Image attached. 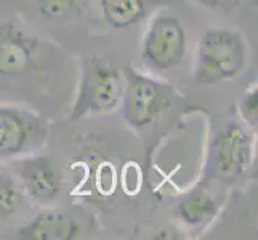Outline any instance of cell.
I'll return each instance as SVG.
<instances>
[{
    "mask_svg": "<svg viewBox=\"0 0 258 240\" xmlns=\"http://www.w3.org/2000/svg\"><path fill=\"white\" fill-rule=\"evenodd\" d=\"M81 0H35L39 12L48 20H66L74 13Z\"/></svg>",
    "mask_w": 258,
    "mask_h": 240,
    "instance_id": "cell-13",
    "label": "cell"
},
{
    "mask_svg": "<svg viewBox=\"0 0 258 240\" xmlns=\"http://www.w3.org/2000/svg\"><path fill=\"white\" fill-rule=\"evenodd\" d=\"M37 40L15 28L0 26V75H23L32 67Z\"/></svg>",
    "mask_w": 258,
    "mask_h": 240,
    "instance_id": "cell-8",
    "label": "cell"
},
{
    "mask_svg": "<svg viewBox=\"0 0 258 240\" xmlns=\"http://www.w3.org/2000/svg\"><path fill=\"white\" fill-rule=\"evenodd\" d=\"M122 112L128 127L140 130L151 125L170 108L175 98L172 85L138 72L130 64L122 69Z\"/></svg>",
    "mask_w": 258,
    "mask_h": 240,
    "instance_id": "cell-3",
    "label": "cell"
},
{
    "mask_svg": "<svg viewBox=\"0 0 258 240\" xmlns=\"http://www.w3.org/2000/svg\"><path fill=\"white\" fill-rule=\"evenodd\" d=\"M218 205L215 199L204 191H194L176 205V216L186 226H202L217 215Z\"/></svg>",
    "mask_w": 258,
    "mask_h": 240,
    "instance_id": "cell-10",
    "label": "cell"
},
{
    "mask_svg": "<svg viewBox=\"0 0 258 240\" xmlns=\"http://www.w3.org/2000/svg\"><path fill=\"white\" fill-rule=\"evenodd\" d=\"M101 12L111 28L123 29L145 16L146 0H101Z\"/></svg>",
    "mask_w": 258,
    "mask_h": 240,
    "instance_id": "cell-11",
    "label": "cell"
},
{
    "mask_svg": "<svg viewBox=\"0 0 258 240\" xmlns=\"http://www.w3.org/2000/svg\"><path fill=\"white\" fill-rule=\"evenodd\" d=\"M43 120L29 111L0 108V157L32 152L47 141Z\"/></svg>",
    "mask_w": 258,
    "mask_h": 240,
    "instance_id": "cell-6",
    "label": "cell"
},
{
    "mask_svg": "<svg viewBox=\"0 0 258 240\" xmlns=\"http://www.w3.org/2000/svg\"><path fill=\"white\" fill-rule=\"evenodd\" d=\"M186 55V31L181 21L170 15H157L149 23L141 42V58L157 70L173 69Z\"/></svg>",
    "mask_w": 258,
    "mask_h": 240,
    "instance_id": "cell-5",
    "label": "cell"
},
{
    "mask_svg": "<svg viewBox=\"0 0 258 240\" xmlns=\"http://www.w3.org/2000/svg\"><path fill=\"white\" fill-rule=\"evenodd\" d=\"M18 175L24 192L40 203L58 199L63 189V175L50 157L26 158L18 165Z\"/></svg>",
    "mask_w": 258,
    "mask_h": 240,
    "instance_id": "cell-7",
    "label": "cell"
},
{
    "mask_svg": "<svg viewBox=\"0 0 258 240\" xmlns=\"http://www.w3.org/2000/svg\"><path fill=\"white\" fill-rule=\"evenodd\" d=\"M202 7L210 8V10H221V12H233L234 8L241 5L242 0H196Z\"/></svg>",
    "mask_w": 258,
    "mask_h": 240,
    "instance_id": "cell-15",
    "label": "cell"
},
{
    "mask_svg": "<svg viewBox=\"0 0 258 240\" xmlns=\"http://www.w3.org/2000/svg\"><path fill=\"white\" fill-rule=\"evenodd\" d=\"M247 66V43L236 29L212 28L201 35L196 50L192 78L199 85L233 80Z\"/></svg>",
    "mask_w": 258,
    "mask_h": 240,
    "instance_id": "cell-1",
    "label": "cell"
},
{
    "mask_svg": "<svg viewBox=\"0 0 258 240\" xmlns=\"http://www.w3.org/2000/svg\"><path fill=\"white\" fill-rule=\"evenodd\" d=\"M79 234L77 221L59 211H43L16 230V237L24 240H73Z\"/></svg>",
    "mask_w": 258,
    "mask_h": 240,
    "instance_id": "cell-9",
    "label": "cell"
},
{
    "mask_svg": "<svg viewBox=\"0 0 258 240\" xmlns=\"http://www.w3.org/2000/svg\"><path fill=\"white\" fill-rule=\"evenodd\" d=\"M24 203V192L12 178L0 173V219L15 216Z\"/></svg>",
    "mask_w": 258,
    "mask_h": 240,
    "instance_id": "cell-12",
    "label": "cell"
},
{
    "mask_svg": "<svg viewBox=\"0 0 258 240\" xmlns=\"http://www.w3.org/2000/svg\"><path fill=\"white\" fill-rule=\"evenodd\" d=\"M252 155V138L241 123H228L210 146L207 173L223 184H234L245 172Z\"/></svg>",
    "mask_w": 258,
    "mask_h": 240,
    "instance_id": "cell-4",
    "label": "cell"
},
{
    "mask_svg": "<svg viewBox=\"0 0 258 240\" xmlns=\"http://www.w3.org/2000/svg\"><path fill=\"white\" fill-rule=\"evenodd\" d=\"M241 115L250 127L256 125V117H258V90H256V84L248 88V90L245 92V95H244V98H242V101H241Z\"/></svg>",
    "mask_w": 258,
    "mask_h": 240,
    "instance_id": "cell-14",
    "label": "cell"
},
{
    "mask_svg": "<svg viewBox=\"0 0 258 240\" xmlns=\"http://www.w3.org/2000/svg\"><path fill=\"white\" fill-rule=\"evenodd\" d=\"M123 90L122 70L103 56H87L82 61L79 93L69 119L81 120L87 115L109 112L117 108Z\"/></svg>",
    "mask_w": 258,
    "mask_h": 240,
    "instance_id": "cell-2",
    "label": "cell"
}]
</instances>
